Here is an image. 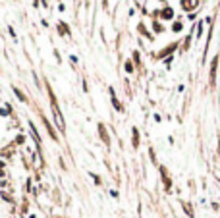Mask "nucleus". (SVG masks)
<instances>
[{"label":"nucleus","mask_w":220,"mask_h":218,"mask_svg":"<svg viewBox=\"0 0 220 218\" xmlns=\"http://www.w3.org/2000/svg\"><path fill=\"white\" fill-rule=\"evenodd\" d=\"M99 131H100V137H102L104 145H108V135H106V129H104V125H102V124L99 125Z\"/></svg>","instance_id":"nucleus-1"},{"label":"nucleus","mask_w":220,"mask_h":218,"mask_svg":"<svg viewBox=\"0 0 220 218\" xmlns=\"http://www.w3.org/2000/svg\"><path fill=\"white\" fill-rule=\"evenodd\" d=\"M139 145V135H137V129H133V147Z\"/></svg>","instance_id":"nucleus-2"},{"label":"nucleus","mask_w":220,"mask_h":218,"mask_svg":"<svg viewBox=\"0 0 220 218\" xmlns=\"http://www.w3.org/2000/svg\"><path fill=\"white\" fill-rule=\"evenodd\" d=\"M14 93H16V95L19 97V100H25V95H23V93H21L19 89H16V87H14Z\"/></svg>","instance_id":"nucleus-3"}]
</instances>
